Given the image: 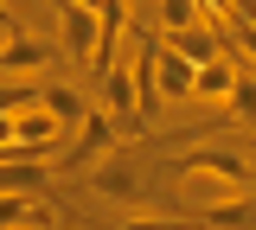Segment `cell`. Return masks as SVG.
Here are the masks:
<instances>
[{"label": "cell", "mask_w": 256, "mask_h": 230, "mask_svg": "<svg viewBox=\"0 0 256 230\" xmlns=\"http://www.w3.org/2000/svg\"><path fill=\"white\" fill-rule=\"evenodd\" d=\"M116 141H128V128L109 115V109H90V115L70 128V147H64V160H58V166H64V173H77V166L90 173L102 154H116Z\"/></svg>", "instance_id": "cell-1"}, {"label": "cell", "mask_w": 256, "mask_h": 230, "mask_svg": "<svg viewBox=\"0 0 256 230\" xmlns=\"http://www.w3.org/2000/svg\"><path fill=\"white\" fill-rule=\"evenodd\" d=\"M173 173H180V179H224V186H237V192H250V186H256V179H250V160H244L237 147H212V141L192 147V154H180Z\"/></svg>", "instance_id": "cell-2"}, {"label": "cell", "mask_w": 256, "mask_h": 230, "mask_svg": "<svg viewBox=\"0 0 256 230\" xmlns=\"http://www.w3.org/2000/svg\"><path fill=\"white\" fill-rule=\"evenodd\" d=\"M52 64H58L52 45H38V38H26V32L0 38V77H38V70H52Z\"/></svg>", "instance_id": "cell-3"}, {"label": "cell", "mask_w": 256, "mask_h": 230, "mask_svg": "<svg viewBox=\"0 0 256 230\" xmlns=\"http://www.w3.org/2000/svg\"><path fill=\"white\" fill-rule=\"evenodd\" d=\"M58 13H64V58H77V64L90 70L96 64V38H102L96 13L90 6H70V0H58Z\"/></svg>", "instance_id": "cell-4"}, {"label": "cell", "mask_w": 256, "mask_h": 230, "mask_svg": "<svg viewBox=\"0 0 256 230\" xmlns=\"http://www.w3.org/2000/svg\"><path fill=\"white\" fill-rule=\"evenodd\" d=\"M90 192L109 198V205H134V198H141V179H134V166H128V160L102 154V160L90 166Z\"/></svg>", "instance_id": "cell-5"}, {"label": "cell", "mask_w": 256, "mask_h": 230, "mask_svg": "<svg viewBox=\"0 0 256 230\" xmlns=\"http://www.w3.org/2000/svg\"><path fill=\"white\" fill-rule=\"evenodd\" d=\"M237 51H230V45H224L218 58H205V64H198V77H192V96L198 102H230V90H237Z\"/></svg>", "instance_id": "cell-6"}, {"label": "cell", "mask_w": 256, "mask_h": 230, "mask_svg": "<svg viewBox=\"0 0 256 230\" xmlns=\"http://www.w3.org/2000/svg\"><path fill=\"white\" fill-rule=\"evenodd\" d=\"M58 211L38 192H0V230H52Z\"/></svg>", "instance_id": "cell-7"}, {"label": "cell", "mask_w": 256, "mask_h": 230, "mask_svg": "<svg viewBox=\"0 0 256 230\" xmlns=\"http://www.w3.org/2000/svg\"><path fill=\"white\" fill-rule=\"evenodd\" d=\"M192 77H198V64H192V58H180V51L160 38V51H154V83H160V102H186V96H192Z\"/></svg>", "instance_id": "cell-8"}, {"label": "cell", "mask_w": 256, "mask_h": 230, "mask_svg": "<svg viewBox=\"0 0 256 230\" xmlns=\"http://www.w3.org/2000/svg\"><path fill=\"white\" fill-rule=\"evenodd\" d=\"M198 230H256V198L250 192H230L218 205H205V211H192Z\"/></svg>", "instance_id": "cell-9"}, {"label": "cell", "mask_w": 256, "mask_h": 230, "mask_svg": "<svg viewBox=\"0 0 256 230\" xmlns=\"http://www.w3.org/2000/svg\"><path fill=\"white\" fill-rule=\"evenodd\" d=\"M166 45L180 51V58H192V64H205V58H218L224 51V38L205 26V19H192V26H180V32H166Z\"/></svg>", "instance_id": "cell-10"}, {"label": "cell", "mask_w": 256, "mask_h": 230, "mask_svg": "<svg viewBox=\"0 0 256 230\" xmlns=\"http://www.w3.org/2000/svg\"><path fill=\"white\" fill-rule=\"evenodd\" d=\"M38 102H45V109L58 115V128H64V134H70L77 122H84V115H90V102L77 96L70 83H38Z\"/></svg>", "instance_id": "cell-11"}, {"label": "cell", "mask_w": 256, "mask_h": 230, "mask_svg": "<svg viewBox=\"0 0 256 230\" xmlns=\"http://www.w3.org/2000/svg\"><path fill=\"white\" fill-rule=\"evenodd\" d=\"M52 173L38 160H0V192H45Z\"/></svg>", "instance_id": "cell-12"}, {"label": "cell", "mask_w": 256, "mask_h": 230, "mask_svg": "<svg viewBox=\"0 0 256 230\" xmlns=\"http://www.w3.org/2000/svg\"><path fill=\"white\" fill-rule=\"evenodd\" d=\"M244 128H256V70H237V90H230V102H224Z\"/></svg>", "instance_id": "cell-13"}, {"label": "cell", "mask_w": 256, "mask_h": 230, "mask_svg": "<svg viewBox=\"0 0 256 230\" xmlns=\"http://www.w3.org/2000/svg\"><path fill=\"white\" fill-rule=\"evenodd\" d=\"M38 102V83H0V115H20Z\"/></svg>", "instance_id": "cell-14"}, {"label": "cell", "mask_w": 256, "mask_h": 230, "mask_svg": "<svg viewBox=\"0 0 256 230\" xmlns=\"http://www.w3.org/2000/svg\"><path fill=\"white\" fill-rule=\"evenodd\" d=\"M122 230H198V218H128Z\"/></svg>", "instance_id": "cell-15"}, {"label": "cell", "mask_w": 256, "mask_h": 230, "mask_svg": "<svg viewBox=\"0 0 256 230\" xmlns=\"http://www.w3.org/2000/svg\"><path fill=\"white\" fill-rule=\"evenodd\" d=\"M13 32H20V19H13V13L0 6V38H13Z\"/></svg>", "instance_id": "cell-16"}, {"label": "cell", "mask_w": 256, "mask_h": 230, "mask_svg": "<svg viewBox=\"0 0 256 230\" xmlns=\"http://www.w3.org/2000/svg\"><path fill=\"white\" fill-rule=\"evenodd\" d=\"M70 6H90V13H96V6H102V0H70Z\"/></svg>", "instance_id": "cell-17"}]
</instances>
